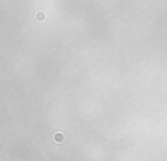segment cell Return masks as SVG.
<instances>
[{
    "label": "cell",
    "mask_w": 167,
    "mask_h": 161,
    "mask_svg": "<svg viewBox=\"0 0 167 161\" xmlns=\"http://www.w3.org/2000/svg\"><path fill=\"white\" fill-rule=\"evenodd\" d=\"M45 18H46V14L43 13V12H38V13H37V20H38V21H43Z\"/></svg>",
    "instance_id": "obj_1"
}]
</instances>
